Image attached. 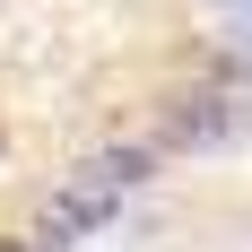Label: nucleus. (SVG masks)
I'll use <instances>...</instances> for the list:
<instances>
[{
    "mask_svg": "<svg viewBox=\"0 0 252 252\" xmlns=\"http://www.w3.org/2000/svg\"><path fill=\"white\" fill-rule=\"evenodd\" d=\"M244 130H252V104L226 96V87H200V96H174L165 113H157V148L218 157V148H244Z\"/></svg>",
    "mask_w": 252,
    "mask_h": 252,
    "instance_id": "obj_1",
    "label": "nucleus"
},
{
    "mask_svg": "<svg viewBox=\"0 0 252 252\" xmlns=\"http://www.w3.org/2000/svg\"><path fill=\"white\" fill-rule=\"evenodd\" d=\"M148 157L157 148H104L78 165V183H96V191H130V183H148Z\"/></svg>",
    "mask_w": 252,
    "mask_h": 252,
    "instance_id": "obj_2",
    "label": "nucleus"
},
{
    "mask_svg": "<svg viewBox=\"0 0 252 252\" xmlns=\"http://www.w3.org/2000/svg\"><path fill=\"white\" fill-rule=\"evenodd\" d=\"M0 252H26V244H9V235H0Z\"/></svg>",
    "mask_w": 252,
    "mask_h": 252,
    "instance_id": "obj_3",
    "label": "nucleus"
}]
</instances>
